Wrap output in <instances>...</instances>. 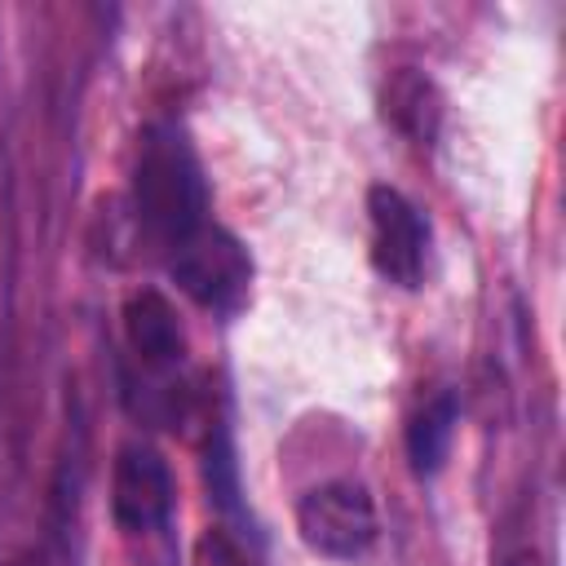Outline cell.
<instances>
[{
	"mask_svg": "<svg viewBox=\"0 0 566 566\" xmlns=\"http://www.w3.org/2000/svg\"><path fill=\"white\" fill-rule=\"evenodd\" d=\"M455 424H460V402L451 389H438L433 398H424L416 407V416L407 420V460L420 478H433L455 442Z\"/></svg>",
	"mask_w": 566,
	"mask_h": 566,
	"instance_id": "cell-7",
	"label": "cell"
},
{
	"mask_svg": "<svg viewBox=\"0 0 566 566\" xmlns=\"http://www.w3.org/2000/svg\"><path fill=\"white\" fill-rule=\"evenodd\" d=\"M177 486L168 460L150 442H124L111 469V517L124 535H150L172 517Z\"/></svg>",
	"mask_w": 566,
	"mask_h": 566,
	"instance_id": "cell-5",
	"label": "cell"
},
{
	"mask_svg": "<svg viewBox=\"0 0 566 566\" xmlns=\"http://www.w3.org/2000/svg\"><path fill=\"white\" fill-rule=\"evenodd\" d=\"M208 177L203 164L177 124H150L137 142V164H133V212L142 230L172 252L186 243L195 230L208 226Z\"/></svg>",
	"mask_w": 566,
	"mask_h": 566,
	"instance_id": "cell-1",
	"label": "cell"
},
{
	"mask_svg": "<svg viewBox=\"0 0 566 566\" xmlns=\"http://www.w3.org/2000/svg\"><path fill=\"white\" fill-rule=\"evenodd\" d=\"M190 566H256L243 535L230 531V526H208L195 548H190Z\"/></svg>",
	"mask_w": 566,
	"mask_h": 566,
	"instance_id": "cell-10",
	"label": "cell"
},
{
	"mask_svg": "<svg viewBox=\"0 0 566 566\" xmlns=\"http://www.w3.org/2000/svg\"><path fill=\"white\" fill-rule=\"evenodd\" d=\"M124 340H128V354L150 376H168L186 363L181 318H177L172 301L159 287H142L124 301Z\"/></svg>",
	"mask_w": 566,
	"mask_h": 566,
	"instance_id": "cell-6",
	"label": "cell"
},
{
	"mask_svg": "<svg viewBox=\"0 0 566 566\" xmlns=\"http://www.w3.org/2000/svg\"><path fill=\"white\" fill-rule=\"evenodd\" d=\"M367 221H371V265L380 279L398 287H420L429 261V221L424 212L394 186L367 190Z\"/></svg>",
	"mask_w": 566,
	"mask_h": 566,
	"instance_id": "cell-4",
	"label": "cell"
},
{
	"mask_svg": "<svg viewBox=\"0 0 566 566\" xmlns=\"http://www.w3.org/2000/svg\"><path fill=\"white\" fill-rule=\"evenodd\" d=\"M385 119L398 133H407L411 142L429 146L438 137V124H442V97H438L433 80L420 71H398L385 84Z\"/></svg>",
	"mask_w": 566,
	"mask_h": 566,
	"instance_id": "cell-8",
	"label": "cell"
},
{
	"mask_svg": "<svg viewBox=\"0 0 566 566\" xmlns=\"http://www.w3.org/2000/svg\"><path fill=\"white\" fill-rule=\"evenodd\" d=\"M504 566H548V562H544V557H535V553H513Z\"/></svg>",
	"mask_w": 566,
	"mask_h": 566,
	"instance_id": "cell-11",
	"label": "cell"
},
{
	"mask_svg": "<svg viewBox=\"0 0 566 566\" xmlns=\"http://www.w3.org/2000/svg\"><path fill=\"white\" fill-rule=\"evenodd\" d=\"M172 283L203 310L212 314H230L243 305L248 287H252V256L248 248L221 230V226H203L195 230L186 243H177L172 252H164Z\"/></svg>",
	"mask_w": 566,
	"mask_h": 566,
	"instance_id": "cell-2",
	"label": "cell"
},
{
	"mask_svg": "<svg viewBox=\"0 0 566 566\" xmlns=\"http://www.w3.org/2000/svg\"><path fill=\"white\" fill-rule=\"evenodd\" d=\"M203 478H208L212 504L226 513H239V464H234V447H230L226 429H217L203 451Z\"/></svg>",
	"mask_w": 566,
	"mask_h": 566,
	"instance_id": "cell-9",
	"label": "cell"
},
{
	"mask_svg": "<svg viewBox=\"0 0 566 566\" xmlns=\"http://www.w3.org/2000/svg\"><path fill=\"white\" fill-rule=\"evenodd\" d=\"M296 531L301 539L332 562H354L363 557L376 535H380V517H376V500L363 482L349 478H332L318 482L301 495L296 504Z\"/></svg>",
	"mask_w": 566,
	"mask_h": 566,
	"instance_id": "cell-3",
	"label": "cell"
}]
</instances>
